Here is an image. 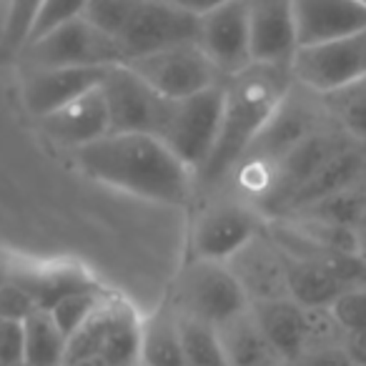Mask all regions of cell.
<instances>
[{
  "label": "cell",
  "mask_w": 366,
  "mask_h": 366,
  "mask_svg": "<svg viewBox=\"0 0 366 366\" xmlns=\"http://www.w3.org/2000/svg\"><path fill=\"white\" fill-rule=\"evenodd\" d=\"M73 156L88 178L136 199L183 206L194 196L196 173L158 136L108 133Z\"/></svg>",
  "instance_id": "1"
},
{
  "label": "cell",
  "mask_w": 366,
  "mask_h": 366,
  "mask_svg": "<svg viewBox=\"0 0 366 366\" xmlns=\"http://www.w3.org/2000/svg\"><path fill=\"white\" fill-rule=\"evenodd\" d=\"M294 83L291 66H266V63H251L246 71L226 78L219 141L206 166L196 173V183L216 189L241 166L251 143L264 131Z\"/></svg>",
  "instance_id": "2"
},
{
  "label": "cell",
  "mask_w": 366,
  "mask_h": 366,
  "mask_svg": "<svg viewBox=\"0 0 366 366\" xmlns=\"http://www.w3.org/2000/svg\"><path fill=\"white\" fill-rule=\"evenodd\" d=\"M141 319L126 296L111 291L96 314L68 339L66 364L93 359L103 366H141Z\"/></svg>",
  "instance_id": "3"
},
{
  "label": "cell",
  "mask_w": 366,
  "mask_h": 366,
  "mask_svg": "<svg viewBox=\"0 0 366 366\" xmlns=\"http://www.w3.org/2000/svg\"><path fill=\"white\" fill-rule=\"evenodd\" d=\"M176 309L206 324H224L251 309L249 294L231 271L229 264L189 259L168 291Z\"/></svg>",
  "instance_id": "4"
},
{
  "label": "cell",
  "mask_w": 366,
  "mask_h": 366,
  "mask_svg": "<svg viewBox=\"0 0 366 366\" xmlns=\"http://www.w3.org/2000/svg\"><path fill=\"white\" fill-rule=\"evenodd\" d=\"M224 83L189 98L171 101L161 141L181 158L194 173H199L211 158L219 141L221 118H224Z\"/></svg>",
  "instance_id": "5"
},
{
  "label": "cell",
  "mask_w": 366,
  "mask_h": 366,
  "mask_svg": "<svg viewBox=\"0 0 366 366\" xmlns=\"http://www.w3.org/2000/svg\"><path fill=\"white\" fill-rule=\"evenodd\" d=\"M31 68H108L126 63L118 41L98 31L86 18L56 28L21 53Z\"/></svg>",
  "instance_id": "6"
},
{
  "label": "cell",
  "mask_w": 366,
  "mask_h": 366,
  "mask_svg": "<svg viewBox=\"0 0 366 366\" xmlns=\"http://www.w3.org/2000/svg\"><path fill=\"white\" fill-rule=\"evenodd\" d=\"M294 81L301 88L326 96L366 76V28L321 46L299 48L291 61Z\"/></svg>",
  "instance_id": "7"
},
{
  "label": "cell",
  "mask_w": 366,
  "mask_h": 366,
  "mask_svg": "<svg viewBox=\"0 0 366 366\" xmlns=\"http://www.w3.org/2000/svg\"><path fill=\"white\" fill-rule=\"evenodd\" d=\"M106 98L111 133H148L161 136L171 101L146 83L131 66H111L101 83Z\"/></svg>",
  "instance_id": "8"
},
{
  "label": "cell",
  "mask_w": 366,
  "mask_h": 366,
  "mask_svg": "<svg viewBox=\"0 0 366 366\" xmlns=\"http://www.w3.org/2000/svg\"><path fill=\"white\" fill-rule=\"evenodd\" d=\"M196 41H199V16L171 0H141V6L118 36V46L126 63Z\"/></svg>",
  "instance_id": "9"
},
{
  "label": "cell",
  "mask_w": 366,
  "mask_h": 366,
  "mask_svg": "<svg viewBox=\"0 0 366 366\" xmlns=\"http://www.w3.org/2000/svg\"><path fill=\"white\" fill-rule=\"evenodd\" d=\"M126 66H131L143 81L151 83L168 101L196 96L206 88L224 83L221 73L206 58L199 43H186V46L166 48V51L151 53V56L133 58Z\"/></svg>",
  "instance_id": "10"
},
{
  "label": "cell",
  "mask_w": 366,
  "mask_h": 366,
  "mask_svg": "<svg viewBox=\"0 0 366 366\" xmlns=\"http://www.w3.org/2000/svg\"><path fill=\"white\" fill-rule=\"evenodd\" d=\"M261 234V216L239 201L206 206L191 231V259L229 264Z\"/></svg>",
  "instance_id": "11"
},
{
  "label": "cell",
  "mask_w": 366,
  "mask_h": 366,
  "mask_svg": "<svg viewBox=\"0 0 366 366\" xmlns=\"http://www.w3.org/2000/svg\"><path fill=\"white\" fill-rule=\"evenodd\" d=\"M196 43L224 81L246 71L254 63L246 0H231L199 16V41Z\"/></svg>",
  "instance_id": "12"
},
{
  "label": "cell",
  "mask_w": 366,
  "mask_h": 366,
  "mask_svg": "<svg viewBox=\"0 0 366 366\" xmlns=\"http://www.w3.org/2000/svg\"><path fill=\"white\" fill-rule=\"evenodd\" d=\"M11 281L43 311H51L58 301L76 291L101 284L93 271L76 259H36L16 251H11Z\"/></svg>",
  "instance_id": "13"
},
{
  "label": "cell",
  "mask_w": 366,
  "mask_h": 366,
  "mask_svg": "<svg viewBox=\"0 0 366 366\" xmlns=\"http://www.w3.org/2000/svg\"><path fill=\"white\" fill-rule=\"evenodd\" d=\"M246 16L254 63L291 66L299 51L294 0H246Z\"/></svg>",
  "instance_id": "14"
},
{
  "label": "cell",
  "mask_w": 366,
  "mask_h": 366,
  "mask_svg": "<svg viewBox=\"0 0 366 366\" xmlns=\"http://www.w3.org/2000/svg\"><path fill=\"white\" fill-rule=\"evenodd\" d=\"M108 68H31L23 73V103L41 121L76 98L101 88Z\"/></svg>",
  "instance_id": "15"
},
{
  "label": "cell",
  "mask_w": 366,
  "mask_h": 366,
  "mask_svg": "<svg viewBox=\"0 0 366 366\" xmlns=\"http://www.w3.org/2000/svg\"><path fill=\"white\" fill-rule=\"evenodd\" d=\"M299 48L321 46L366 28L361 0H294Z\"/></svg>",
  "instance_id": "16"
},
{
  "label": "cell",
  "mask_w": 366,
  "mask_h": 366,
  "mask_svg": "<svg viewBox=\"0 0 366 366\" xmlns=\"http://www.w3.org/2000/svg\"><path fill=\"white\" fill-rule=\"evenodd\" d=\"M41 128L58 146L73 148V151L106 138L111 133V116H108L103 91L96 88L68 106L58 108L51 116L41 118Z\"/></svg>",
  "instance_id": "17"
},
{
  "label": "cell",
  "mask_w": 366,
  "mask_h": 366,
  "mask_svg": "<svg viewBox=\"0 0 366 366\" xmlns=\"http://www.w3.org/2000/svg\"><path fill=\"white\" fill-rule=\"evenodd\" d=\"M231 271L241 281L249 301H269V299H286L289 286H286V266L284 254L279 246L271 241V236H256L246 249H241L229 261Z\"/></svg>",
  "instance_id": "18"
},
{
  "label": "cell",
  "mask_w": 366,
  "mask_h": 366,
  "mask_svg": "<svg viewBox=\"0 0 366 366\" xmlns=\"http://www.w3.org/2000/svg\"><path fill=\"white\" fill-rule=\"evenodd\" d=\"M251 311L279 359L286 364H296V359L309 349V309L286 296V299L256 301L251 304Z\"/></svg>",
  "instance_id": "19"
},
{
  "label": "cell",
  "mask_w": 366,
  "mask_h": 366,
  "mask_svg": "<svg viewBox=\"0 0 366 366\" xmlns=\"http://www.w3.org/2000/svg\"><path fill=\"white\" fill-rule=\"evenodd\" d=\"M364 176H366V151L359 146V141L346 143L341 151H336L334 156L296 191L284 214H299V211L309 209V206L319 204V201L329 199V196L339 194V191L351 189V186L361 183Z\"/></svg>",
  "instance_id": "20"
},
{
  "label": "cell",
  "mask_w": 366,
  "mask_h": 366,
  "mask_svg": "<svg viewBox=\"0 0 366 366\" xmlns=\"http://www.w3.org/2000/svg\"><path fill=\"white\" fill-rule=\"evenodd\" d=\"M224 351L226 366H279L284 361L269 344L266 334L261 331L254 311L246 309L244 314L224 321L216 326Z\"/></svg>",
  "instance_id": "21"
},
{
  "label": "cell",
  "mask_w": 366,
  "mask_h": 366,
  "mask_svg": "<svg viewBox=\"0 0 366 366\" xmlns=\"http://www.w3.org/2000/svg\"><path fill=\"white\" fill-rule=\"evenodd\" d=\"M141 366H186L178 309L168 294L141 319Z\"/></svg>",
  "instance_id": "22"
},
{
  "label": "cell",
  "mask_w": 366,
  "mask_h": 366,
  "mask_svg": "<svg viewBox=\"0 0 366 366\" xmlns=\"http://www.w3.org/2000/svg\"><path fill=\"white\" fill-rule=\"evenodd\" d=\"M23 366H63L66 364L68 339L48 311L38 309L23 321Z\"/></svg>",
  "instance_id": "23"
},
{
  "label": "cell",
  "mask_w": 366,
  "mask_h": 366,
  "mask_svg": "<svg viewBox=\"0 0 366 366\" xmlns=\"http://www.w3.org/2000/svg\"><path fill=\"white\" fill-rule=\"evenodd\" d=\"M319 98L326 116L334 118L341 133H346L351 141L366 143V76L351 86Z\"/></svg>",
  "instance_id": "24"
},
{
  "label": "cell",
  "mask_w": 366,
  "mask_h": 366,
  "mask_svg": "<svg viewBox=\"0 0 366 366\" xmlns=\"http://www.w3.org/2000/svg\"><path fill=\"white\" fill-rule=\"evenodd\" d=\"M181 324V346L183 364L186 366H226L224 351H221L219 331L214 324H206L194 316H186L178 311Z\"/></svg>",
  "instance_id": "25"
},
{
  "label": "cell",
  "mask_w": 366,
  "mask_h": 366,
  "mask_svg": "<svg viewBox=\"0 0 366 366\" xmlns=\"http://www.w3.org/2000/svg\"><path fill=\"white\" fill-rule=\"evenodd\" d=\"M294 216H306V219H319L326 224L346 226V229H359L366 221V183H356L351 189H344L309 209L299 211Z\"/></svg>",
  "instance_id": "26"
},
{
  "label": "cell",
  "mask_w": 366,
  "mask_h": 366,
  "mask_svg": "<svg viewBox=\"0 0 366 366\" xmlns=\"http://www.w3.org/2000/svg\"><path fill=\"white\" fill-rule=\"evenodd\" d=\"M46 0H8L3 31H0V56L21 58L23 48L31 41L33 26Z\"/></svg>",
  "instance_id": "27"
},
{
  "label": "cell",
  "mask_w": 366,
  "mask_h": 366,
  "mask_svg": "<svg viewBox=\"0 0 366 366\" xmlns=\"http://www.w3.org/2000/svg\"><path fill=\"white\" fill-rule=\"evenodd\" d=\"M111 294V289H106L103 284L91 286V289L76 291V294L61 299L56 306H53L48 314L53 316V321L58 324V329L66 334V339H71L88 319L98 311V306L106 301V296Z\"/></svg>",
  "instance_id": "28"
},
{
  "label": "cell",
  "mask_w": 366,
  "mask_h": 366,
  "mask_svg": "<svg viewBox=\"0 0 366 366\" xmlns=\"http://www.w3.org/2000/svg\"><path fill=\"white\" fill-rule=\"evenodd\" d=\"M138 6H141V0H91L83 18L93 23L98 31L111 36L113 41H118Z\"/></svg>",
  "instance_id": "29"
},
{
  "label": "cell",
  "mask_w": 366,
  "mask_h": 366,
  "mask_svg": "<svg viewBox=\"0 0 366 366\" xmlns=\"http://www.w3.org/2000/svg\"><path fill=\"white\" fill-rule=\"evenodd\" d=\"M88 3H91V0H46L36 18V26H33L28 46H31L33 41H38V38L48 36L51 31H56V28L83 18L86 16ZM23 51H26V48H23Z\"/></svg>",
  "instance_id": "30"
},
{
  "label": "cell",
  "mask_w": 366,
  "mask_h": 366,
  "mask_svg": "<svg viewBox=\"0 0 366 366\" xmlns=\"http://www.w3.org/2000/svg\"><path fill=\"white\" fill-rule=\"evenodd\" d=\"M329 311L344 334L366 331V286H356V289L344 291L329 306Z\"/></svg>",
  "instance_id": "31"
},
{
  "label": "cell",
  "mask_w": 366,
  "mask_h": 366,
  "mask_svg": "<svg viewBox=\"0 0 366 366\" xmlns=\"http://www.w3.org/2000/svg\"><path fill=\"white\" fill-rule=\"evenodd\" d=\"M38 306L21 286L13 281L0 286V319L6 321H26L31 314H36Z\"/></svg>",
  "instance_id": "32"
},
{
  "label": "cell",
  "mask_w": 366,
  "mask_h": 366,
  "mask_svg": "<svg viewBox=\"0 0 366 366\" xmlns=\"http://www.w3.org/2000/svg\"><path fill=\"white\" fill-rule=\"evenodd\" d=\"M23 321H6L0 319V359L6 366H23Z\"/></svg>",
  "instance_id": "33"
},
{
  "label": "cell",
  "mask_w": 366,
  "mask_h": 366,
  "mask_svg": "<svg viewBox=\"0 0 366 366\" xmlns=\"http://www.w3.org/2000/svg\"><path fill=\"white\" fill-rule=\"evenodd\" d=\"M294 366H354L346 354L344 344H334V346H316L309 349L296 359Z\"/></svg>",
  "instance_id": "34"
},
{
  "label": "cell",
  "mask_w": 366,
  "mask_h": 366,
  "mask_svg": "<svg viewBox=\"0 0 366 366\" xmlns=\"http://www.w3.org/2000/svg\"><path fill=\"white\" fill-rule=\"evenodd\" d=\"M344 349L354 366H366V331H354L344 336Z\"/></svg>",
  "instance_id": "35"
},
{
  "label": "cell",
  "mask_w": 366,
  "mask_h": 366,
  "mask_svg": "<svg viewBox=\"0 0 366 366\" xmlns=\"http://www.w3.org/2000/svg\"><path fill=\"white\" fill-rule=\"evenodd\" d=\"M176 6L186 8V11L196 13V16H204V13L214 11V8L224 6V3H231V0H171Z\"/></svg>",
  "instance_id": "36"
},
{
  "label": "cell",
  "mask_w": 366,
  "mask_h": 366,
  "mask_svg": "<svg viewBox=\"0 0 366 366\" xmlns=\"http://www.w3.org/2000/svg\"><path fill=\"white\" fill-rule=\"evenodd\" d=\"M356 256L366 264V221L356 229Z\"/></svg>",
  "instance_id": "37"
},
{
  "label": "cell",
  "mask_w": 366,
  "mask_h": 366,
  "mask_svg": "<svg viewBox=\"0 0 366 366\" xmlns=\"http://www.w3.org/2000/svg\"><path fill=\"white\" fill-rule=\"evenodd\" d=\"M0 366H6V364H3V359H0Z\"/></svg>",
  "instance_id": "38"
},
{
  "label": "cell",
  "mask_w": 366,
  "mask_h": 366,
  "mask_svg": "<svg viewBox=\"0 0 366 366\" xmlns=\"http://www.w3.org/2000/svg\"><path fill=\"white\" fill-rule=\"evenodd\" d=\"M361 3H364V6H366V0H361Z\"/></svg>",
  "instance_id": "39"
}]
</instances>
